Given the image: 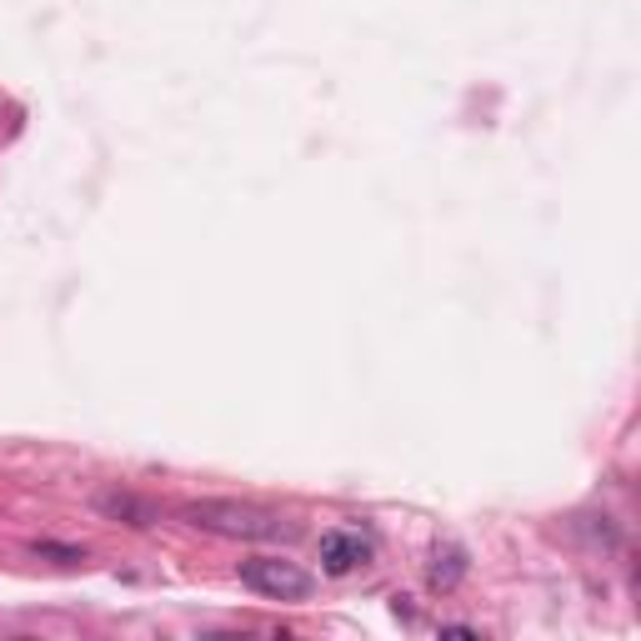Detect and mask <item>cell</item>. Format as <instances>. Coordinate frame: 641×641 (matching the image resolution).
I'll return each mask as SVG.
<instances>
[{"label": "cell", "instance_id": "6da1fadb", "mask_svg": "<svg viewBox=\"0 0 641 641\" xmlns=\"http://www.w3.org/2000/svg\"><path fill=\"white\" fill-rule=\"evenodd\" d=\"M180 516L200 531H216V536H236V541H290L296 526H290L280 511L256 506V501H226V496H210V501H190L180 506Z\"/></svg>", "mask_w": 641, "mask_h": 641}, {"label": "cell", "instance_id": "7a4b0ae2", "mask_svg": "<svg viewBox=\"0 0 641 641\" xmlns=\"http://www.w3.org/2000/svg\"><path fill=\"white\" fill-rule=\"evenodd\" d=\"M240 581H246L256 596L270 601H306L316 591V576L296 561H280V556H250L240 561Z\"/></svg>", "mask_w": 641, "mask_h": 641}, {"label": "cell", "instance_id": "3957f363", "mask_svg": "<svg viewBox=\"0 0 641 641\" xmlns=\"http://www.w3.org/2000/svg\"><path fill=\"white\" fill-rule=\"evenodd\" d=\"M366 561H371V541L361 536V531L336 526L320 536V566H326L331 576H351V571L366 566Z\"/></svg>", "mask_w": 641, "mask_h": 641}, {"label": "cell", "instance_id": "277c9868", "mask_svg": "<svg viewBox=\"0 0 641 641\" xmlns=\"http://www.w3.org/2000/svg\"><path fill=\"white\" fill-rule=\"evenodd\" d=\"M96 511L110 521H126V526H150V521H156V506H150V501L130 496V491H116V486L96 491Z\"/></svg>", "mask_w": 641, "mask_h": 641}, {"label": "cell", "instance_id": "5b68a950", "mask_svg": "<svg viewBox=\"0 0 641 641\" xmlns=\"http://www.w3.org/2000/svg\"><path fill=\"white\" fill-rule=\"evenodd\" d=\"M461 576H466V551L451 546V541H441L436 551H431V566H426V581L436 591H456Z\"/></svg>", "mask_w": 641, "mask_h": 641}, {"label": "cell", "instance_id": "8992f818", "mask_svg": "<svg viewBox=\"0 0 641 641\" xmlns=\"http://www.w3.org/2000/svg\"><path fill=\"white\" fill-rule=\"evenodd\" d=\"M36 556H56V561H66V566H76V561H86V551H80V546H56V541H36Z\"/></svg>", "mask_w": 641, "mask_h": 641}, {"label": "cell", "instance_id": "52a82bcc", "mask_svg": "<svg viewBox=\"0 0 641 641\" xmlns=\"http://www.w3.org/2000/svg\"><path fill=\"white\" fill-rule=\"evenodd\" d=\"M441 637H481L476 627H441Z\"/></svg>", "mask_w": 641, "mask_h": 641}]
</instances>
